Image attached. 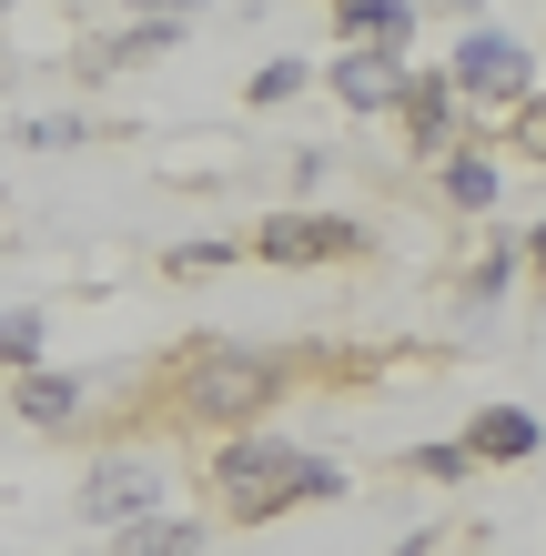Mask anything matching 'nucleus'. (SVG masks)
<instances>
[{
	"mask_svg": "<svg viewBox=\"0 0 546 556\" xmlns=\"http://www.w3.org/2000/svg\"><path fill=\"white\" fill-rule=\"evenodd\" d=\"M334 466L325 455H304V445H283V435H223V455H213V496L243 516V527H264V516H283V506H314V496H334Z\"/></svg>",
	"mask_w": 546,
	"mask_h": 556,
	"instance_id": "1",
	"label": "nucleus"
},
{
	"mask_svg": "<svg viewBox=\"0 0 546 556\" xmlns=\"http://www.w3.org/2000/svg\"><path fill=\"white\" fill-rule=\"evenodd\" d=\"M274 354H243V344H192L182 375H173V415L182 425H253L274 405Z\"/></svg>",
	"mask_w": 546,
	"mask_h": 556,
	"instance_id": "2",
	"label": "nucleus"
},
{
	"mask_svg": "<svg viewBox=\"0 0 546 556\" xmlns=\"http://www.w3.org/2000/svg\"><path fill=\"white\" fill-rule=\"evenodd\" d=\"M81 516H102V527H152V516H163V466H152V455H102V466L81 476Z\"/></svg>",
	"mask_w": 546,
	"mask_h": 556,
	"instance_id": "3",
	"label": "nucleus"
},
{
	"mask_svg": "<svg viewBox=\"0 0 546 556\" xmlns=\"http://www.w3.org/2000/svg\"><path fill=\"white\" fill-rule=\"evenodd\" d=\"M253 253H264V264H355L365 223H344V213H274L264 233H253Z\"/></svg>",
	"mask_w": 546,
	"mask_h": 556,
	"instance_id": "4",
	"label": "nucleus"
},
{
	"mask_svg": "<svg viewBox=\"0 0 546 556\" xmlns=\"http://www.w3.org/2000/svg\"><path fill=\"white\" fill-rule=\"evenodd\" d=\"M456 91H475V102H526V51L506 41V30H475V41L456 51V72H445Z\"/></svg>",
	"mask_w": 546,
	"mask_h": 556,
	"instance_id": "5",
	"label": "nucleus"
},
{
	"mask_svg": "<svg viewBox=\"0 0 546 556\" xmlns=\"http://www.w3.org/2000/svg\"><path fill=\"white\" fill-rule=\"evenodd\" d=\"M334 102H355V112L405 102V51H344L334 61Z\"/></svg>",
	"mask_w": 546,
	"mask_h": 556,
	"instance_id": "6",
	"label": "nucleus"
},
{
	"mask_svg": "<svg viewBox=\"0 0 546 556\" xmlns=\"http://www.w3.org/2000/svg\"><path fill=\"white\" fill-rule=\"evenodd\" d=\"M405 132H415V152H445L456 142V81H405Z\"/></svg>",
	"mask_w": 546,
	"mask_h": 556,
	"instance_id": "7",
	"label": "nucleus"
},
{
	"mask_svg": "<svg viewBox=\"0 0 546 556\" xmlns=\"http://www.w3.org/2000/svg\"><path fill=\"white\" fill-rule=\"evenodd\" d=\"M334 30H344L355 51H405L415 11H405V0H344V11H334Z\"/></svg>",
	"mask_w": 546,
	"mask_h": 556,
	"instance_id": "8",
	"label": "nucleus"
},
{
	"mask_svg": "<svg viewBox=\"0 0 546 556\" xmlns=\"http://www.w3.org/2000/svg\"><path fill=\"white\" fill-rule=\"evenodd\" d=\"M466 455H496V466H517V455H536V415H517V405L475 415V425H466Z\"/></svg>",
	"mask_w": 546,
	"mask_h": 556,
	"instance_id": "9",
	"label": "nucleus"
},
{
	"mask_svg": "<svg viewBox=\"0 0 546 556\" xmlns=\"http://www.w3.org/2000/svg\"><path fill=\"white\" fill-rule=\"evenodd\" d=\"M496 192H506V182H496L486 152H445V203H456V213H486Z\"/></svg>",
	"mask_w": 546,
	"mask_h": 556,
	"instance_id": "10",
	"label": "nucleus"
},
{
	"mask_svg": "<svg viewBox=\"0 0 546 556\" xmlns=\"http://www.w3.org/2000/svg\"><path fill=\"white\" fill-rule=\"evenodd\" d=\"M203 546V527H182V516H152V527H122L112 556H192Z\"/></svg>",
	"mask_w": 546,
	"mask_h": 556,
	"instance_id": "11",
	"label": "nucleus"
},
{
	"mask_svg": "<svg viewBox=\"0 0 546 556\" xmlns=\"http://www.w3.org/2000/svg\"><path fill=\"white\" fill-rule=\"evenodd\" d=\"M81 405V384L72 375H21V425H61Z\"/></svg>",
	"mask_w": 546,
	"mask_h": 556,
	"instance_id": "12",
	"label": "nucleus"
},
{
	"mask_svg": "<svg viewBox=\"0 0 546 556\" xmlns=\"http://www.w3.org/2000/svg\"><path fill=\"white\" fill-rule=\"evenodd\" d=\"M173 41H182V21H142L132 41H102V51H91V72H112V61H142V51H173Z\"/></svg>",
	"mask_w": 546,
	"mask_h": 556,
	"instance_id": "13",
	"label": "nucleus"
},
{
	"mask_svg": "<svg viewBox=\"0 0 546 556\" xmlns=\"http://www.w3.org/2000/svg\"><path fill=\"white\" fill-rule=\"evenodd\" d=\"M223 264H233V243H173V253H163L173 283H203V274H223Z\"/></svg>",
	"mask_w": 546,
	"mask_h": 556,
	"instance_id": "14",
	"label": "nucleus"
},
{
	"mask_svg": "<svg viewBox=\"0 0 546 556\" xmlns=\"http://www.w3.org/2000/svg\"><path fill=\"white\" fill-rule=\"evenodd\" d=\"M30 354H41V324H30V314H0V365L30 375Z\"/></svg>",
	"mask_w": 546,
	"mask_h": 556,
	"instance_id": "15",
	"label": "nucleus"
},
{
	"mask_svg": "<svg viewBox=\"0 0 546 556\" xmlns=\"http://www.w3.org/2000/svg\"><path fill=\"white\" fill-rule=\"evenodd\" d=\"M517 142H526V162H546V102H517Z\"/></svg>",
	"mask_w": 546,
	"mask_h": 556,
	"instance_id": "16",
	"label": "nucleus"
},
{
	"mask_svg": "<svg viewBox=\"0 0 546 556\" xmlns=\"http://www.w3.org/2000/svg\"><path fill=\"white\" fill-rule=\"evenodd\" d=\"M466 466H475L466 445H426V455H415V476H466Z\"/></svg>",
	"mask_w": 546,
	"mask_h": 556,
	"instance_id": "17",
	"label": "nucleus"
},
{
	"mask_svg": "<svg viewBox=\"0 0 546 556\" xmlns=\"http://www.w3.org/2000/svg\"><path fill=\"white\" fill-rule=\"evenodd\" d=\"M526 253H536V264H546V223H536V243H526Z\"/></svg>",
	"mask_w": 546,
	"mask_h": 556,
	"instance_id": "18",
	"label": "nucleus"
},
{
	"mask_svg": "<svg viewBox=\"0 0 546 556\" xmlns=\"http://www.w3.org/2000/svg\"><path fill=\"white\" fill-rule=\"evenodd\" d=\"M405 556H426V536H415V546H405Z\"/></svg>",
	"mask_w": 546,
	"mask_h": 556,
	"instance_id": "19",
	"label": "nucleus"
}]
</instances>
